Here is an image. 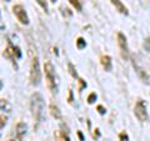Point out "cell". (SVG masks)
<instances>
[{
    "mask_svg": "<svg viewBox=\"0 0 150 141\" xmlns=\"http://www.w3.org/2000/svg\"><path fill=\"white\" fill-rule=\"evenodd\" d=\"M31 114L38 124L41 123L44 117V99L39 92L33 94L31 96Z\"/></svg>",
    "mask_w": 150,
    "mask_h": 141,
    "instance_id": "6da1fadb",
    "label": "cell"
},
{
    "mask_svg": "<svg viewBox=\"0 0 150 141\" xmlns=\"http://www.w3.org/2000/svg\"><path fill=\"white\" fill-rule=\"evenodd\" d=\"M44 71H45V78L46 82H48V87L50 89L51 92H56L58 87H56V78H55V69L53 64L50 61H46L44 65Z\"/></svg>",
    "mask_w": 150,
    "mask_h": 141,
    "instance_id": "7a4b0ae2",
    "label": "cell"
},
{
    "mask_svg": "<svg viewBox=\"0 0 150 141\" xmlns=\"http://www.w3.org/2000/svg\"><path fill=\"white\" fill-rule=\"evenodd\" d=\"M40 80H41V73L39 66V60H38V56L34 55L30 64V82L33 85H39Z\"/></svg>",
    "mask_w": 150,
    "mask_h": 141,
    "instance_id": "3957f363",
    "label": "cell"
},
{
    "mask_svg": "<svg viewBox=\"0 0 150 141\" xmlns=\"http://www.w3.org/2000/svg\"><path fill=\"white\" fill-rule=\"evenodd\" d=\"M134 114L138 117L139 121H145L148 119V114H146V105L143 100H138V102L135 104L134 107Z\"/></svg>",
    "mask_w": 150,
    "mask_h": 141,
    "instance_id": "277c9868",
    "label": "cell"
},
{
    "mask_svg": "<svg viewBox=\"0 0 150 141\" xmlns=\"http://www.w3.org/2000/svg\"><path fill=\"white\" fill-rule=\"evenodd\" d=\"M13 11H14V14H15L16 19L21 23L23 25H28V24H29V19H28L26 11H25V9L23 8L21 5H15L13 8Z\"/></svg>",
    "mask_w": 150,
    "mask_h": 141,
    "instance_id": "5b68a950",
    "label": "cell"
},
{
    "mask_svg": "<svg viewBox=\"0 0 150 141\" xmlns=\"http://www.w3.org/2000/svg\"><path fill=\"white\" fill-rule=\"evenodd\" d=\"M118 44L120 48V53L121 56L128 60L129 59V49H128V44H126V37L123 35V32H118Z\"/></svg>",
    "mask_w": 150,
    "mask_h": 141,
    "instance_id": "8992f818",
    "label": "cell"
},
{
    "mask_svg": "<svg viewBox=\"0 0 150 141\" xmlns=\"http://www.w3.org/2000/svg\"><path fill=\"white\" fill-rule=\"evenodd\" d=\"M15 130H16V137L19 139V141H23V140H24V137H25V135H26V131H28L26 124L21 123V121H20V123L16 125Z\"/></svg>",
    "mask_w": 150,
    "mask_h": 141,
    "instance_id": "52a82bcc",
    "label": "cell"
},
{
    "mask_svg": "<svg viewBox=\"0 0 150 141\" xmlns=\"http://www.w3.org/2000/svg\"><path fill=\"white\" fill-rule=\"evenodd\" d=\"M133 65H134V69H135V71H137V74L139 75V78L143 80V82H146V84H150V78H149V75L144 71V69H142L139 66V65L137 64V63H133Z\"/></svg>",
    "mask_w": 150,
    "mask_h": 141,
    "instance_id": "ba28073f",
    "label": "cell"
},
{
    "mask_svg": "<svg viewBox=\"0 0 150 141\" xmlns=\"http://www.w3.org/2000/svg\"><path fill=\"white\" fill-rule=\"evenodd\" d=\"M100 63L103 65V68H104L106 71H111V69H112V64H111V59H110V56H108V55H103L101 58H100Z\"/></svg>",
    "mask_w": 150,
    "mask_h": 141,
    "instance_id": "9c48e42d",
    "label": "cell"
},
{
    "mask_svg": "<svg viewBox=\"0 0 150 141\" xmlns=\"http://www.w3.org/2000/svg\"><path fill=\"white\" fill-rule=\"evenodd\" d=\"M111 3H112V5L116 8V10H118L120 14H124V15H128V14H129L126 6L120 1V0H111Z\"/></svg>",
    "mask_w": 150,
    "mask_h": 141,
    "instance_id": "30bf717a",
    "label": "cell"
},
{
    "mask_svg": "<svg viewBox=\"0 0 150 141\" xmlns=\"http://www.w3.org/2000/svg\"><path fill=\"white\" fill-rule=\"evenodd\" d=\"M54 136H55V141H70L68 133H65V131H63V130L56 131V133L54 134Z\"/></svg>",
    "mask_w": 150,
    "mask_h": 141,
    "instance_id": "8fae6325",
    "label": "cell"
},
{
    "mask_svg": "<svg viewBox=\"0 0 150 141\" xmlns=\"http://www.w3.org/2000/svg\"><path fill=\"white\" fill-rule=\"evenodd\" d=\"M50 114H51L53 117H55V119H62V112H60L59 107L56 106L55 104L50 105Z\"/></svg>",
    "mask_w": 150,
    "mask_h": 141,
    "instance_id": "7c38bea8",
    "label": "cell"
},
{
    "mask_svg": "<svg viewBox=\"0 0 150 141\" xmlns=\"http://www.w3.org/2000/svg\"><path fill=\"white\" fill-rule=\"evenodd\" d=\"M69 3L71 4V5L76 9L78 11H81V9H83V6H81V4H80V1L79 0H69Z\"/></svg>",
    "mask_w": 150,
    "mask_h": 141,
    "instance_id": "4fadbf2b",
    "label": "cell"
},
{
    "mask_svg": "<svg viewBox=\"0 0 150 141\" xmlns=\"http://www.w3.org/2000/svg\"><path fill=\"white\" fill-rule=\"evenodd\" d=\"M76 46H78V49H84L86 46V43H85V40L83 39V37H78V40H76Z\"/></svg>",
    "mask_w": 150,
    "mask_h": 141,
    "instance_id": "5bb4252c",
    "label": "cell"
},
{
    "mask_svg": "<svg viewBox=\"0 0 150 141\" xmlns=\"http://www.w3.org/2000/svg\"><path fill=\"white\" fill-rule=\"evenodd\" d=\"M68 68H69V73H70V75H71L73 78H78V74H76V71H75V69H74V66H73V64H71V63H69V64H68Z\"/></svg>",
    "mask_w": 150,
    "mask_h": 141,
    "instance_id": "9a60e30c",
    "label": "cell"
},
{
    "mask_svg": "<svg viewBox=\"0 0 150 141\" xmlns=\"http://www.w3.org/2000/svg\"><path fill=\"white\" fill-rule=\"evenodd\" d=\"M95 100H96V94L95 92H91L90 95L88 96V102H89V104H94Z\"/></svg>",
    "mask_w": 150,
    "mask_h": 141,
    "instance_id": "2e32d148",
    "label": "cell"
},
{
    "mask_svg": "<svg viewBox=\"0 0 150 141\" xmlns=\"http://www.w3.org/2000/svg\"><path fill=\"white\" fill-rule=\"evenodd\" d=\"M36 1H38V4H39V5L45 10V13L48 11V4H46L45 0H36Z\"/></svg>",
    "mask_w": 150,
    "mask_h": 141,
    "instance_id": "e0dca14e",
    "label": "cell"
},
{
    "mask_svg": "<svg viewBox=\"0 0 150 141\" xmlns=\"http://www.w3.org/2000/svg\"><path fill=\"white\" fill-rule=\"evenodd\" d=\"M119 139H120V141H129L128 134H126V133H120V135H119Z\"/></svg>",
    "mask_w": 150,
    "mask_h": 141,
    "instance_id": "ac0fdd59",
    "label": "cell"
},
{
    "mask_svg": "<svg viewBox=\"0 0 150 141\" xmlns=\"http://www.w3.org/2000/svg\"><path fill=\"white\" fill-rule=\"evenodd\" d=\"M79 84H80V86H79V91H81L84 87H86V82L84 81L83 79H79Z\"/></svg>",
    "mask_w": 150,
    "mask_h": 141,
    "instance_id": "d6986e66",
    "label": "cell"
},
{
    "mask_svg": "<svg viewBox=\"0 0 150 141\" xmlns=\"http://www.w3.org/2000/svg\"><path fill=\"white\" fill-rule=\"evenodd\" d=\"M62 10H63V15H67V16H71V11L69 10V9H67V8H62Z\"/></svg>",
    "mask_w": 150,
    "mask_h": 141,
    "instance_id": "ffe728a7",
    "label": "cell"
},
{
    "mask_svg": "<svg viewBox=\"0 0 150 141\" xmlns=\"http://www.w3.org/2000/svg\"><path fill=\"white\" fill-rule=\"evenodd\" d=\"M144 48L146 49L148 51H150V37H148V39L145 40V43H144Z\"/></svg>",
    "mask_w": 150,
    "mask_h": 141,
    "instance_id": "44dd1931",
    "label": "cell"
},
{
    "mask_svg": "<svg viewBox=\"0 0 150 141\" xmlns=\"http://www.w3.org/2000/svg\"><path fill=\"white\" fill-rule=\"evenodd\" d=\"M98 111H99V114H105V109H104V107H103L101 105H99V106H98Z\"/></svg>",
    "mask_w": 150,
    "mask_h": 141,
    "instance_id": "7402d4cb",
    "label": "cell"
},
{
    "mask_svg": "<svg viewBox=\"0 0 150 141\" xmlns=\"http://www.w3.org/2000/svg\"><path fill=\"white\" fill-rule=\"evenodd\" d=\"M78 135H79V139H80V141H84V136L81 134V131H78Z\"/></svg>",
    "mask_w": 150,
    "mask_h": 141,
    "instance_id": "603a6c76",
    "label": "cell"
},
{
    "mask_svg": "<svg viewBox=\"0 0 150 141\" xmlns=\"http://www.w3.org/2000/svg\"><path fill=\"white\" fill-rule=\"evenodd\" d=\"M1 129H4V116L1 115Z\"/></svg>",
    "mask_w": 150,
    "mask_h": 141,
    "instance_id": "cb8c5ba5",
    "label": "cell"
},
{
    "mask_svg": "<svg viewBox=\"0 0 150 141\" xmlns=\"http://www.w3.org/2000/svg\"><path fill=\"white\" fill-rule=\"evenodd\" d=\"M56 1V0H51V3H55Z\"/></svg>",
    "mask_w": 150,
    "mask_h": 141,
    "instance_id": "d4e9b609",
    "label": "cell"
},
{
    "mask_svg": "<svg viewBox=\"0 0 150 141\" xmlns=\"http://www.w3.org/2000/svg\"><path fill=\"white\" fill-rule=\"evenodd\" d=\"M9 141H13V140H9Z\"/></svg>",
    "mask_w": 150,
    "mask_h": 141,
    "instance_id": "484cf974",
    "label": "cell"
}]
</instances>
